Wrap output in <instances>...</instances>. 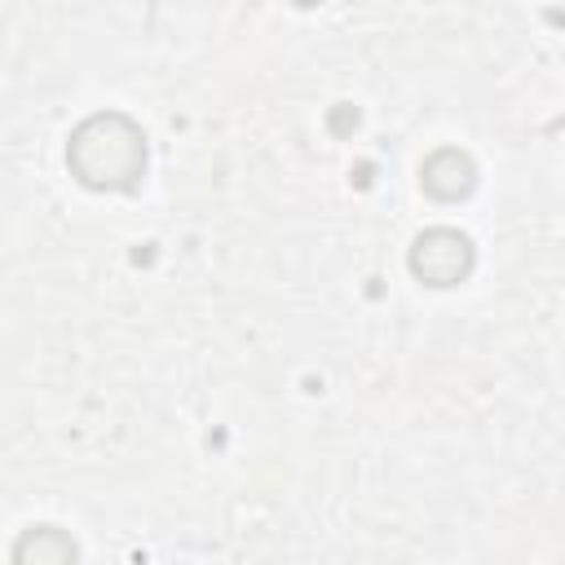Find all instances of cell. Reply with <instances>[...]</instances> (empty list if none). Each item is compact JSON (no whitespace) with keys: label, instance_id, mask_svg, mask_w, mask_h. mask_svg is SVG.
<instances>
[{"label":"cell","instance_id":"obj_2","mask_svg":"<svg viewBox=\"0 0 565 565\" xmlns=\"http://www.w3.org/2000/svg\"><path fill=\"white\" fill-rule=\"evenodd\" d=\"M472 256H477V252H472V238H468V234H459V230H450V225H433V230H424V234L411 243L406 265H411V274H415L424 287H455V282L468 278Z\"/></svg>","mask_w":565,"mask_h":565},{"label":"cell","instance_id":"obj_3","mask_svg":"<svg viewBox=\"0 0 565 565\" xmlns=\"http://www.w3.org/2000/svg\"><path fill=\"white\" fill-rule=\"evenodd\" d=\"M419 181H424V190H428L433 199L455 203V199L472 194V185H477V163H472L468 150L441 146V150H433V154L419 163Z\"/></svg>","mask_w":565,"mask_h":565},{"label":"cell","instance_id":"obj_1","mask_svg":"<svg viewBox=\"0 0 565 565\" xmlns=\"http://www.w3.org/2000/svg\"><path fill=\"white\" fill-rule=\"evenodd\" d=\"M66 163L88 190H132L146 172V132L119 110H97L71 128Z\"/></svg>","mask_w":565,"mask_h":565},{"label":"cell","instance_id":"obj_4","mask_svg":"<svg viewBox=\"0 0 565 565\" xmlns=\"http://www.w3.org/2000/svg\"><path fill=\"white\" fill-rule=\"evenodd\" d=\"M13 565H79V547L57 525H31L13 543Z\"/></svg>","mask_w":565,"mask_h":565}]
</instances>
